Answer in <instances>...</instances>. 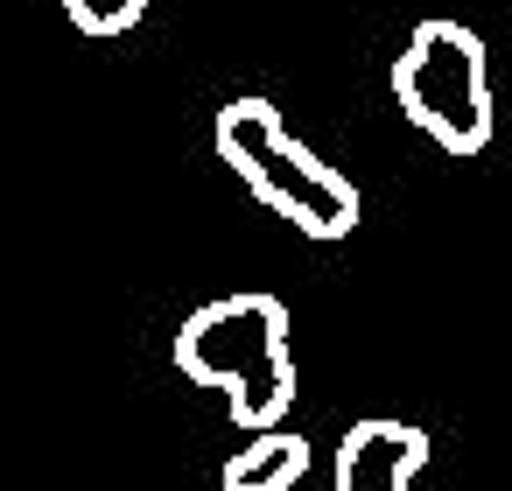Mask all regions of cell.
I'll use <instances>...</instances> for the list:
<instances>
[{
  "mask_svg": "<svg viewBox=\"0 0 512 491\" xmlns=\"http://www.w3.org/2000/svg\"><path fill=\"white\" fill-rule=\"evenodd\" d=\"M176 372L225 393V414L246 435L281 428L288 407H295V351H288L281 295L239 288V295H218V302L190 309L183 330H176Z\"/></svg>",
  "mask_w": 512,
  "mask_h": 491,
  "instance_id": "1",
  "label": "cell"
},
{
  "mask_svg": "<svg viewBox=\"0 0 512 491\" xmlns=\"http://www.w3.org/2000/svg\"><path fill=\"white\" fill-rule=\"evenodd\" d=\"M211 141H218V162L274 211L288 218L302 239H351L358 232V190L351 176H337L288 120L274 99H225L218 120H211Z\"/></svg>",
  "mask_w": 512,
  "mask_h": 491,
  "instance_id": "2",
  "label": "cell"
},
{
  "mask_svg": "<svg viewBox=\"0 0 512 491\" xmlns=\"http://www.w3.org/2000/svg\"><path fill=\"white\" fill-rule=\"evenodd\" d=\"M393 99L400 113L449 155H477L491 141V57L470 22L428 15L407 29V50L393 57Z\"/></svg>",
  "mask_w": 512,
  "mask_h": 491,
  "instance_id": "3",
  "label": "cell"
},
{
  "mask_svg": "<svg viewBox=\"0 0 512 491\" xmlns=\"http://www.w3.org/2000/svg\"><path fill=\"white\" fill-rule=\"evenodd\" d=\"M428 463V428L393 421V414H365L344 428L337 463H330V491H407Z\"/></svg>",
  "mask_w": 512,
  "mask_h": 491,
  "instance_id": "4",
  "label": "cell"
},
{
  "mask_svg": "<svg viewBox=\"0 0 512 491\" xmlns=\"http://www.w3.org/2000/svg\"><path fill=\"white\" fill-rule=\"evenodd\" d=\"M309 477V442L295 428H260L218 477V491H295Z\"/></svg>",
  "mask_w": 512,
  "mask_h": 491,
  "instance_id": "5",
  "label": "cell"
},
{
  "mask_svg": "<svg viewBox=\"0 0 512 491\" xmlns=\"http://www.w3.org/2000/svg\"><path fill=\"white\" fill-rule=\"evenodd\" d=\"M64 15H71L78 36L106 43V36H127V29L148 15V0H64Z\"/></svg>",
  "mask_w": 512,
  "mask_h": 491,
  "instance_id": "6",
  "label": "cell"
}]
</instances>
